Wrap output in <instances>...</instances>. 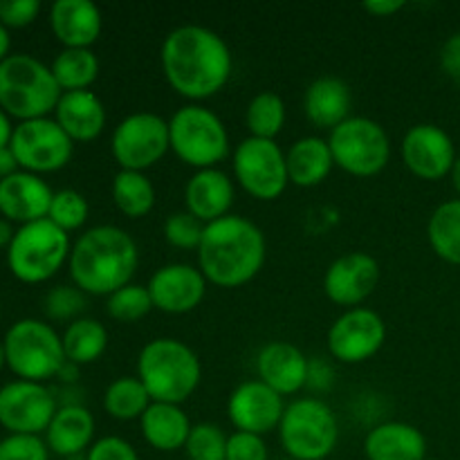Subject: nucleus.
Returning a JSON list of instances; mask_svg holds the SVG:
<instances>
[{
    "label": "nucleus",
    "instance_id": "24",
    "mask_svg": "<svg viewBox=\"0 0 460 460\" xmlns=\"http://www.w3.org/2000/svg\"><path fill=\"white\" fill-rule=\"evenodd\" d=\"M54 119L72 142H93L106 128V106L93 90L63 93L54 111Z\"/></svg>",
    "mask_w": 460,
    "mask_h": 460
},
{
    "label": "nucleus",
    "instance_id": "38",
    "mask_svg": "<svg viewBox=\"0 0 460 460\" xmlns=\"http://www.w3.org/2000/svg\"><path fill=\"white\" fill-rule=\"evenodd\" d=\"M227 438L214 422H198L191 427L184 452L189 460H227Z\"/></svg>",
    "mask_w": 460,
    "mask_h": 460
},
{
    "label": "nucleus",
    "instance_id": "44",
    "mask_svg": "<svg viewBox=\"0 0 460 460\" xmlns=\"http://www.w3.org/2000/svg\"><path fill=\"white\" fill-rule=\"evenodd\" d=\"M40 12L39 0H0V22L4 27H27Z\"/></svg>",
    "mask_w": 460,
    "mask_h": 460
},
{
    "label": "nucleus",
    "instance_id": "17",
    "mask_svg": "<svg viewBox=\"0 0 460 460\" xmlns=\"http://www.w3.org/2000/svg\"><path fill=\"white\" fill-rule=\"evenodd\" d=\"M400 155L404 166L411 171L416 178L443 180L452 173V166L456 162L454 142L440 126L436 124H416L404 133L400 144Z\"/></svg>",
    "mask_w": 460,
    "mask_h": 460
},
{
    "label": "nucleus",
    "instance_id": "10",
    "mask_svg": "<svg viewBox=\"0 0 460 460\" xmlns=\"http://www.w3.org/2000/svg\"><path fill=\"white\" fill-rule=\"evenodd\" d=\"M332 157L335 166L355 178H373L382 173L391 160V139L385 126L371 117H349L344 124L331 130Z\"/></svg>",
    "mask_w": 460,
    "mask_h": 460
},
{
    "label": "nucleus",
    "instance_id": "1",
    "mask_svg": "<svg viewBox=\"0 0 460 460\" xmlns=\"http://www.w3.org/2000/svg\"><path fill=\"white\" fill-rule=\"evenodd\" d=\"M160 63L166 84L193 103L218 94L234 72L227 40L205 25H180L171 30L162 43Z\"/></svg>",
    "mask_w": 460,
    "mask_h": 460
},
{
    "label": "nucleus",
    "instance_id": "26",
    "mask_svg": "<svg viewBox=\"0 0 460 460\" xmlns=\"http://www.w3.org/2000/svg\"><path fill=\"white\" fill-rule=\"evenodd\" d=\"M94 429L97 425L88 409L81 404H63L45 431V445L57 456H79L94 445Z\"/></svg>",
    "mask_w": 460,
    "mask_h": 460
},
{
    "label": "nucleus",
    "instance_id": "48",
    "mask_svg": "<svg viewBox=\"0 0 460 460\" xmlns=\"http://www.w3.org/2000/svg\"><path fill=\"white\" fill-rule=\"evenodd\" d=\"M13 128H16V126H12L9 115L3 111V108H0V151H3V148H9V144H12Z\"/></svg>",
    "mask_w": 460,
    "mask_h": 460
},
{
    "label": "nucleus",
    "instance_id": "7",
    "mask_svg": "<svg viewBox=\"0 0 460 460\" xmlns=\"http://www.w3.org/2000/svg\"><path fill=\"white\" fill-rule=\"evenodd\" d=\"M279 440L295 460H323L340 443V420L319 398H299L283 411Z\"/></svg>",
    "mask_w": 460,
    "mask_h": 460
},
{
    "label": "nucleus",
    "instance_id": "33",
    "mask_svg": "<svg viewBox=\"0 0 460 460\" xmlns=\"http://www.w3.org/2000/svg\"><path fill=\"white\" fill-rule=\"evenodd\" d=\"M151 395L144 389L139 377H117L103 391V409L119 422L139 420L151 407Z\"/></svg>",
    "mask_w": 460,
    "mask_h": 460
},
{
    "label": "nucleus",
    "instance_id": "53",
    "mask_svg": "<svg viewBox=\"0 0 460 460\" xmlns=\"http://www.w3.org/2000/svg\"><path fill=\"white\" fill-rule=\"evenodd\" d=\"M425 460H436V458H425Z\"/></svg>",
    "mask_w": 460,
    "mask_h": 460
},
{
    "label": "nucleus",
    "instance_id": "35",
    "mask_svg": "<svg viewBox=\"0 0 460 460\" xmlns=\"http://www.w3.org/2000/svg\"><path fill=\"white\" fill-rule=\"evenodd\" d=\"M286 102L277 93H261L247 103L245 124L250 130V137L259 139H277L286 126Z\"/></svg>",
    "mask_w": 460,
    "mask_h": 460
},
{
    "label": "nucleus",
    "instance_id": "32",
    "mask_svg": "<svg viewBox=\"0 0 460 460\" xmlns=\"http://www.w3.org/2000/svg\"><path fill=\"white\" fill-rule=\"evenodd\" d=\"M427 238L440 259L460 265V198L436 207L427 223Z\"/></svg>",
    "mask_w": 460,
    "mask_h": 460
},
{
    "label": "nucleus",
    "instance_id": "30",
    "mask_svg": "<svg viewBox=\"0 0 460 460\" xmlns=\"http://www.w3.org/2000/svg\"><path fill=\"white\" fill-rule=\"evenodd\" d=\"M61 341L67 362L75 364V367H85V364L97 362L106 353L108 331L99 319L81 317L76 322L67 323Z\"/></svg>",
    "mask_w": 460,
    "mask_h": 460
},
{
    "label": "nucleus",
    "instance_id": "15",
    "mask_svg": "<svg viewBox=\"0 0 460 460\" xmlns=\"http://www.w3.org/2000/svg\"><path fill=\"white\" fill-rule=\"evenodd\" d=\"M57 411L52 391L40 382L16 380L0 389V425L12 434H45Z\"/></svg>",
    "mask_w": 460,
    "mask_h": 460
},
{
    "label": "nucleus",
    "instance_id": "19",
    "mask_svg": "<svg viewBox=\"0 0 460 460\" xmlns=\"http://www.w3.org/2000/svg\"><path fill=\"white\" fill-rule=\"evenodd\" d=\"M207 283L209 281L196 265L169 263L153 272L146 288L153 308L166 314H187L202 304Z\"/></svg>",
    "mask_w": 460,
    "mask_h": 460
},
{
    "label": "nucleus",
    "instance_id": "18",
    "mask_svg": "<svg viewBox=\"0 0 460 460\" xmlns=\"http://www.w3.org/2000/svg\"><path fill=\"white\" fill-rule=\"evenodd\" d=\"M286 400L261 380H247L232 391L227 400V418L236 431L265 436L279 429Z\"/></svg>",
    "mask_w": 460,
    "mask_h": 460
},
{
    "label": "nucleus",
    "instance_id": "51",
    "mask_svg": "<svg viewBox=\"0 0 460 460\" xmlns=\"http://www.w3.org/2000/svg\"><path fill=\"white\" fill-rule=\"evenodd\" d=\"M449 175H452V184L460 196V157H456V162H454V166H452V173Z\"/></svg>",
    "mask_w": 460,
    "mask_h": 460
},
{
    "label": "nucleus",
    "instance_id": "52",
    "mask_svg": "<svg viewBox=\"0 0 460 460\" xmlns=\"http://www.w3.org/2000/svg\"><path fill=\"white\" fill-rule=\"evenodd\" d=\"M7 364V355H4V341H0V368Z\"/></svg>",
    "mask_w": 460,
    "mask_h": 460
},
{
    "label": "nucleus",
    "instance_id": "40",
    "mask_svg": "<svg viewBox=\"0 0 460 460\" xmlns=\"http://www.w3.org/2000/svg\"><path fill=\"white\" fill-rule=\"evenodd\" d=\"M45 314L54 322H76L85 310V295L76 286H58L45 296Z\"/></svg>",
    "mask_w": 460,
    "mask_h": 460
},
{
    "label": "nucleus",
    "instance_id": "49",
    "mask_svg": "<svg viewBox=\"0 0 460 460\" xmlns=\"http://www.w3.org/2000/svg\"><path fill=\"white\" fill-rule=\"evenodd\" d=\"M13 229H12V223H9L7 218H0V247H9L13 241Z\"/></svg>",
    "mask_w": 460,
    "mask_h": 460
},
{
    "label": "nucleus",
    "instance_id": "41",
    "mask_svg": "<svg viewBox=\"0 0 460 460\" xmlns=\"http://www.w3.org/2000/svg\"><path fill=\"white\" fill-rule=\"evenodd\" d=\"M0 460H49V449L40 436L9 434L0 440Z\"/></svg>",
    "mask_w": 460,
    "mask_h": 460
},
{
    "label": "nucleus",
    "instance_id": "3",
    "mask_svg": "<svg viewBox=\"0 0 460 460\" xmlns=\"http://www.w3.org/2000/svg\"><path fill=\"white\" fill-rule=\"evenodd\" d=\"M67 265L72 283L84 295L111 296L133 281L139 265L137 243L117 225H97L76 238Z\"/></svg>",
    "mask_w": 460,
    "mask_h": 460
},
{
    "label": "nucleus",
    "instance_id": "29",
    "mask_svg": "<svg viewBox=\"0 0 460 460\" xmlns=\"http://www.w3.org/2000/svg\"><path fill=\"white\" fill-rule=\"evenodd\" d=\"M139 427H142L144 440L153 449L171 454L184 449L193 425L182 404L151 402L146 413L139 418Z\"/></svg>",
    "mask_w": 460,
    "mask_h": 460
},
{
    "label": "nucleus",
    "instance_id": "46",
    "mask_svg": "<svg viewBox=\"0 0 460 460\" xmlns=\"http://www.w3.org/2000/svg\"><path fill=\"white\" fill-rule=\"evenodd\" d=\"M404 4H407L404 0H368V3H364V9H367L371 16L386 18L398 13L400 9H404Z\"/></svg>",
    "mask_w": 460,
    "mask_h": 460
},
{
    "label": "nucleus",
    "instance_id": "34",
    "mask_svg": "<svg viewBox=\"0 0 460 460\" xmlns=\"http://www.w3.org/2000/svg\"><path fill=\"white\" fill-rule=\"evenodd\" d=\"M52 75L61 93L88 90L99 76V58L93 49H67L52 61Z\"/></svg>",
    "mask_w": 460,
    "mask_h": 460
},
{
    "label": "nucleus",
    "instance_id": "12",
    "mask_svg": "<svg viewBox=\"0 0 460 460\" xmlns=\"http://www.w3.org/2000/svg\"><path fill=\"white\" fill-rule=\"evenodd\" d=\"M234 178L256 200H277L290 184L286 153L277 139L247 137L234 148Z\"/></svg>",
    "mask_w": 460,
    "mask_h": 460
},
{
    "label": "nucleus",
    "instance_id": "22",
    "mask_svg": "<svg viewBox=\"0 0 460 460\" xmlns=\"http://www.w3.org/2000/svg\"><path fill=\"white\" fill-rule=\"evenodd\" d=\"M234 198H236L234 180L223 169L196 171L184 187L187 211L202 225H211L229 216Z\"/></svg>",
    "mask_w": 460,
    "mask_h": 460
},
{
    "label": "nucleus",
    "instance_id": "5",
    "mask_svg": "<svg viewBox=\"0 0 460 460\" xmlns=\"http://www.w3.org/2000/svg\"><path fill=\"white\" fill-rule=\"evenodd\" d=\"M61 88L45 66L30 54H9L0 63V108L21 121L40 119L57 111Z\"/></svg>",
    "mask_w": 460,
    "mask_h": 460
},
{
    "label": "nucleus",
    "instance_id": "14",
    "mask_svg": "<svg viewBox=\"0 0 460 460\" xmlns=\"http://www.w3.org/2000/svg\"><path fill=\"white\" fill-rule=\"evenodd\" d=\"M386 341V323L376 310L350 308L328 331V353L341 364H362L376 358Z\"/></svg>",
    "mask_w": 460,
    "mask_h": 460
},
{
    "label": "nucleus",
    "instance_id": "25",
    "mask_svg": "<svg viewBox=\"0 0 460 460\" xmlns=\"http://www.w3.org/2000/svg\"><path fill=\"white\" fill-rule=\"evenodd\" d=\"M353 94L340 76H319L305 88L304 112L313 126L322 130H335L350 117Z\"/></svg>",
    "mask_w": 460,
    "mask_h": 460
},
{
    "label": "nucleus",
    "instance_id": "20",
    "mask_svg": "<svg viewBox=\"0 0 460 460\" xmlns=\"http://www.w3.org/2000/svg\"><path fill=\"white\" fill-rule=\"evenodd\" d=\"M54 191L40 175L16 171L0 180V214L9 223L30 225L48 218Z\"/></svg>",
    "mask_w": 460,
    "mask_h": 460
},
{
    "label": "nucleus",
    "instance_id": "50",
    "mask_svg": "<svg viewBox=\"0 0 460 460\" xmlns=\"http://www.w3.org/2000/svg\"><path fill=\"white\" fill-rule=\"evenodd\" d=\"M9 45H12V39H9L7 27L0 22V63L9 57Z\"/></svg>",
    "mask_w": 460,
    "mask_h": 460
},
{
    "label": "nucleus",
    "instance_id": "36",
    "mask_svg": "<svg viewBox=\"0 0 460 460\" xmlns=\"http://www.w3.org/2000/svg\"><path fill=\"white\" fill-rule=\"evenodd\" d=\"M153 310L151 295H148L146 286H137V283H128L121 290L112 292L106 299V313L108 317L115 319L119 323H135L139 319L146 317Z\"/></svg>",
    "mask_w": 460,
    "mask_h": 460
},
{
    "label": "nucleus",
    "instance_id": "43",
    "mask_svg": "<svg viewBox=\"0 0 460 460\" xmlns=\"http://www.w3.org/2000/svg\"><path fill=\"white\" fill-rule=\"evenodd\" d=\"M85 460H139L137 449L119 436H103L94 440Z\"/></svg>",
    "mask_w": 460,
    "mask_h": 460
},
{
    "label": "nucleus",
    "instance_id": "6",
    "mask_svg": "<svg viewBox=\"0 0 460 460\" xmlns=\"http://www.w3.org/2000/svg\"><path fill=\"white\" fill-rule=\"evenodd\" d=\"M171 151L196 171L218 169L229 155V133L225 121L202 103H187L169 119Z\"/></svg>",
    "mask_w": 460,
    "mask_h": 460
},
{
    "label": "nucleus",
    "instance_id": "47",
    "mask_svg": "<svg viewBox=\"0 0 460 460\" xmlns=\"http://www.w3.org/2000/svg\"><path fill=\"white\" fill-rule=\"evenodd\" d=\"M16 171H18V162L16 157H13L12 148H3V151H0V180L16 173Z\"/></svg>",
    "mask_w": 460,
    "mask_h": 460
},
{
    "label": "nucleus",
    "instance_id": "45",
    "mask_svg": "<svg viewBox=\"0 0 460 460\" xmlns=\"http://www.w3.org/2000/svg\"><path fill=\"white\" fill-rule=\"evenodd\" d=\"M440 66L443 72L460 85V31L458 34L449 36L447 43L443 45V52H440Z\"/></svg>",
    "mask_w": 460,
    "mask_h": 460
},
{
    "label": "nucleus",
    "instance_id": "39",
    "mask_svg": "<svg viewBox=\"0 0 460 460\" xmlns=\"http://www.w3.org/2000/svg\"><path fill=\"white\" fill-rule=\"evenodd\" d=\"M205 227L207 225H202L200 220L193 218L187 209L173 211V214L164 220V238L171 247H175V250L198 252Z\"/></svg>",
    "mask_w": 460,
    "mask_h": 460
},
{
    "label": "nucleus",
    "instance_id": "42",
    "mask_svg": "<svg viewBox=\"0 0 460 460\" xmlns=\"http://www.w3.org/2000/svg\"><path fill=\"white\" fill-rule=\"evenodd\" d=\"M227 460H270L268 443L263 436L234 431L227 438Z\"/></svg>",
    "mask_w": 460,
    "mask_h": 460
},
{
    "label": "nucleus",
    "instance_id": "11",
    "mask_svg": "<svg viewBox=\"0 0 460 460\" xmlns=\"http://www.w3.org/2000/svg\"><path fill=\"white\" fill-rule=\"evenodd\" d=\"M169 151V121L155 112H133L124 117L111 135L112 160L119 164V171L144 173Z\"/></svg>",
    "mask_w": 460,
    "mask_h": 460
},
{
    "label": "nucleus",
    "instance_id": "21",
    "mask_svg": "<svg viewBox=\"0 0 460 460\" xmlns=\"http://www.w3.org/2000/svg\"><path fill=\"white\" fill-rule=\"evenodd\" d=\"M256 373L279 395H295L308 386L310 359L290 341H270L256 358Z\"/></svg>",
    "mask_w": 460,
    "mask_h": 460
},
{
    "label": "nucleus",
    "instance_id": "13",
    "mask_svg": "<svg viewBox=\"0 0 460 460\" xmlns=\"http://www.w3.org/2000/svg\"><path fill=\"white\" fill-rule=\"evenodd\" d=\"M9 148L18 166L34 175L61 171L63 166L70 164L75 155V142L67 137L57 119H49V117L21 121L13 128Z\"/></svg>",
    "mask_w": 460,
    "mask_h": 460
},
{
    "label": "nucleus",
    "instance_id": "9",
    "mask_svg": "<svg viewBox=\"0 0 460 460\" xmlns=\"http://www.w3.org/2000/svg\"><path fill=\"white\" fill-rule=\"evenodd\" d=\"M7 367L21 380L40 382L52 380L66 367V350L61 335L49 323L39 319H21L4 335Z\"/></svg>",
    "mask_w": 460,
    "mask_h": 460
},
{
    "label": "nucleus",
    "instance_id": "4",
    "mask_svg": "<svg viewBox=\"0 0 460 460\" xmlns=\"http://www.w3.org/2000/svg\"><path fill=\"white\" fill-rule=\"evenodd\" d=\"M137 377L153 402L182 404L200 386V358L184 341L157 337L139 350Z\"/></svg>",
    "mask_w": 460,
    "mask_h": 460
},
{
    "label": "nucleus",
    "instance_id": "8",
    "mask_svg": "<svg viewBox=\"0 0 460 460\" xmlns=\"http://www.w3.org/2000/svg\"><path fill=\"white\" fill-rule=\"evenodd\" d=\"M70 234L43 218L16 229L7 247V265L18 281L43 283L70 261Z\"/></svg>",
    "mask_w": 460,
    "mask_h": 460
},
{
    "label": "nucleus",
    "instance_id": "37",
    "mask_svg": "<svg viewBox=\"0 0 460 460\" xmlns=\"http://www.w3.org/2000/svg\"><path fill=\"white\" fill-rule=\"evenodd\" d=\"M88 216L90 205L84 193L75 191V189L54 191L52 205H49L48 211V220H52L58 229H63L66 234L76 232V229H81L88 223Z\"/></svg>",
    "mask_w": 460,
    "mask_h": 460
},
{
    "label": "nucleus",
    "instance_id": "28",
    "mask_svg": "<svg viewBox=\"0 0 460 460\" xmlns=\"http://www.w3.org/2000/svg\"><path fill=\"white\" fill-rule=\"evenodd\" d=\"M286 164L290 184L301 189H313L326 182L332 166H335V157H332L328 139L317 137V135H305L288 148Z\"/></svg>",
    "mask_w": 460,
    "mask_h": 460
},
{
    "label": "nucleus",
    "instance_id": "23",
    "mask_svg": "<svg viewBox=\"0 0 460 460\" xmlns=\"http://www.w3.org/2000/svg\"><path fill=\"white\" fill-rule=\"evenodd\" d=\"M49 27L67 49H90L102 36V9L93 0H57L49 9Z\"/></svg>",
    "mask_w": 460,
    "mask_h": 460
},
{
    "label": "nucleus",
    "instance_id": "31",
    "mask_svg": "<svg viewBox=\"0 0 460 460\" xmlns=\"http://www.w3.org/2000/svg\"><path fill=\"white\" fill-rule=\"evenodd\" d=\"M112 202L126 218H144L155 207V187L146 173L117 171L112 178Z\"/></svg>",
    "mask_w": 460,
    "mask_h": 460
},
{
    "label": "nucleus",
    "instance_id": "16",
    "mask_svg": "<svg viewBox=\"0 0 460 460\" xmlns=\"http://www.w3.org/2000/svg\"><path fill=\"white\" fill-rule=\"evenodd\" d=\"M380 283V263L368 252H349L328 265L323 274V292L328 299L346 310L359 308Z\"/></svg>",
    "mask_w": 460,
    "mask_h": 460
},
{
    "label": "nucleus",
    "instance_id": "2",
    "mask_svg": "<svg viewBox=\"0 0 460 460\" xmlns=\"http://www.w3.org/2000/svg\"><path fill=\"white\" fill-rule=\"evenodd\" d=\"M268 243L261 227L243 216L207 225L198 247V268L216 288H241L263 270Z\"/></svg>",
    "mask_w": 460,
    "mask_h": 460
},
{
    "label": "nucleus",
    "instance_id": "27",
    "mask_svg": "<svg viewBox=\"0 0 460 460\" xmlns=\"http://www.w3.org/2000/svg\"><path fill=\"white\" fill-rule=\"evenodd\" d=\"M364 454L368 460H425L427 438L409 422H382L364 438Z\"/></svg>",
    "mask_w": 460,
    "mask_h": 460
}]
</instances>
